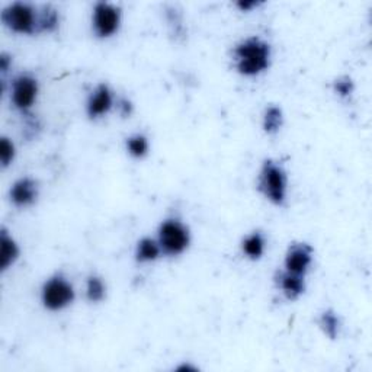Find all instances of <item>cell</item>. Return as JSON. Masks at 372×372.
<instances>
[{
    "mask_svg": "<svg viewBox=\"0 0 372 372\" xmlns=\"http://www.w3.org/2000/svg\"><path fill=\"white\" fill-rule=\"evenodd\" d=\"M232 66L243 78H258L272 64V46L261 37H247L239 41L231 51Z\"/></svg>",
    "mask_w": 372,
    "mask_h": 372,
    "instance_id": "cell-1",
    "label": "cell"
},
{
    "mask_svg": "<svg viewBox=\"0 0 372 372\" xmlns=\"http://www.w3.org/2000/svg\"><path fill=\"white\" fill-rule=\"evenodd\" d=\"M258 190L264 198L275 206H284L288 199L290 179L281 163L266 159L259 170Z\"/></svg>",
    "mask_w": 372,
    "mask_h": 372,
    "instance_id": "cell-2",
    "label": "cell"
},
{
    "mask_svg": "<svg viewBox=\"0 0 372 372\" xmlns=\"http://www.w3.org/2000/svg\"><path fill=\"white\" fill-rule=\"evenodd\" d=\"M156 239L161 247L163 256H168V258H178L183 254L190 249L192 242L190 227L175 217L160 223Z\"/></svg>",
    "mask_w": 372,
    "mask_h": 372,
    "instance_id": "cell-3",
    "label": "cell"
},
{
    "mask_svg": "<svg viewBox=\"0 0 372 372\" xmlns=\"http://www.w3.org/2000/svg\"><path fill=\"white\" fill-rule=\"evenodd\" d=\"M333 92L342 99L351 98L355 92V82L349 76H340L333 82Z\"/></svg>",
    "mask_w": 372,
    "mask_h": 372,
    "instance_id": "cell-21",
    "label": "cell"
},
{
    "mask_svg": "<svg viewBox=\"0 0 372 372\" xmlns=\"http://www.w3.org/2000/svg\"><path fill=\"white\" fill-rule=\"evenodd\" d=\"M9 198L16 208H30L39 198V185L34 178H20L12 185Z\"/></svg>",
    "mask_w": 372,
    "mask_h": 372,
    "instance_id": "cell-10",
    "label": "cell"
},
{
    "mask_svg": "<svg viewBox=\"0 0 372 372\" xmlns=\"http://www.w3.org/2000/svg\"><path fill=\"white\" fill-rule=\"evenodd\" d=\"M123 9L109 2H98L92 9V32L99 39H109L121 30Z\"/></svg>",
    "mask_w": 372,
    "mask_h": 372,
    "instance_id": "cell-6",
    "label": "cell"
},
{
    "mask_svg": "<svg viewBox=\"0 0 372 372\" xmlns=\"http://www.w3.org/2000/svg\"><path fill=\"white\" fill-rule=\"evenodd\" d=\"M86 299L92 304H99L106 298V284L104 281V278L92 273L86 279V288H85Z\"/></svg>",
    "mask_w": 372,
    "mask_h": 372,
    "instance_id": "cell-19",
    "label": "cell"
},
{
    "mask_svg": "<svg viewBox=\"0 0 372 372\" xmlns=\"http://www.w3.org/2000/svg\"><path fill=\"white\" fill-rule=\"evenodd\" d=\"M284 112L276 105H269L264 111L262 128L268 135H276L284 127Z\"/></svg>",
    "mask_w": 372,
    "mask_h": 372,
    "instance_id": "cell-17",
    "label": "cell"
},
{
    "mask_svg": "<svg viewBox=\"0 0 372 372\" xmlns=\"http://www.w3.org/2000/svg\"><path fill=\"white\" fill-rule=\"evenodd\" d=\"M11 67H12V56H9L8 53L0 54V72H2L4 79L8 75Z\"/></svg>",
    "mask_w": 372,
    "mask_h": 372,
    "instance_id": "cell-23",
    "label": "cell"
},
{
    "mask_svg": "<svg viewBox=\"0 0 372 372\" xmlns=\"http://www.w3.org/2000/svg\"><path fill=\"white\" fill-rule=\"evenodd\" d=\"M318 328L326 337L336 340L342 332V318L333 309H328L318 317Z\"/></svg>",
    "mask_w": 372,
    "mask_h": 372,
    "instance_id": "cell-16",
    "label": "cell"
},
{
    "mask_svg": "<svg viewBox=\"0 0 372 372\" xmlns=\"http://www.w3.org/2000/svg\"><path fill=\"white\" fill-rule=\"evenodd\" d=\"M4 25L18 35L38 32V9L27 2H15L2 12Z\"/></svg>",
    "mask_w": 372,
    "mask_h": 372,
    "instance_id": "cell-5",
    "label": "cell"
},
{
    "mask_svg": "<svg viewBox=\"0 0 372 372\" xmlns=\"http://www.w3.org/2000/svg\"><path fill=\"white\" fill-rule=\"evenodd\" d=\"M116 111L123 116V118H130V116L134 113V104L128 98H120L116 99L115 104Z\"/></svg>",
    "mask_w": 372,
    "mask_h": 372,
    "instance_id": "cell-22",
    "label": "cell"
},
{
    "mask_svg": "<svg viewBox=\"0 0 372 372\" xmlns=\"http://www.w3.org/2000/svg\"><path fill=\"white\" fill-rule=\"evenodd\" d=\"M39 95V82L30 73H22L11 82V102L15 109L28 113L37 104Z\"/></svg>",
    "mask_w": 372,
    "mask_h": 372,
    "instance_id": "cell-7",
    "label": "cell"
},
{
    "mask_svg": "<svg viewBox=\"0 0 372 372\" xmlns=\"http://www.w3.org/2000/svg\"><path fill=\"white\" fill-rule=\"evenodd\" d=\"M313 262H314L313 246L304 242H298L290 244V247L287 249L284 258V269L299 276H306L310 272Z\"/></svg>",
    "mask_w": 372,
    "mask_h": 372,
    "instance_id": "cell-9",
    "label": "cell"
},
{
    "mask_svg": "<svg viewBox=\"0 0 372 372\" xmlns=\"http://www.w3.org/2000/svg\"><path fill=\"white\" fill-rule=\"evenodd\" d=\"M178 371H180V372H182V371H197V368H195V366H191V365H185V364H183L182 366L178 368Z\"/></svg>",
    "mask_w": 372,
    "mask_h": 372,
    "instance_id": "cell-25",
    "label": "cell"
},
{
    "mask_svg": "<svg viewBox=\"0 0 372 372\" xmlns=\"http://www.w3.org/2000/svg\"><path fill=\"white\" fill-rule=\"evenodd\" d=\"M76 290L63 273L51 275L41 287V304L45 310L58 313L73 304Z\"/></svg>",
    "mask_w": 372,
    "mask_h": 372,
    "instance_id": "cell-4",
    "label": "cell"
},
{
    "mask_svg": "<svg viewBox=\"0 0 372 372\" xmlns=\"http://www.w3.org/2000/svg\"><path fill=\"white\" fill-rule=\"evenodd\" d=\"M236 6L240 9V12H252L254 8L259 6V2H237Z\"/></svg>",
    "mask_w": 372,
    "mask_h": 372,
    "instance_id": "cell-24",
    "label": "cell"
},
{
    "mask_svg": "<svg viewBox=\"0 0 372 372\" xmlns=\"http://www.w3.org/2000/svg\"><path fill=\"white\" fill-rule=\"evenodd\" d=\"M60 28V11L53 5L38 9V32L54 34Z\"/></svg>",
    "mask_w": 372,
    "mask_h": 372,
    "instance_id": "cell-15",
    "label": "cell"
},
{
    "mask_svg": "<svg viewBox=\"0 0 372 372\" xmlns=\"http://www.w3.org/2000/svg\"><path fill=\"white\" fill-rule=\"evenodd\" d=\"M20 258V247L6 228L0 231V271L6 272Z\"/></svg>",
    "mask_w": 372,
    "mask_h": 372,
    "instance_id": "cell-12",
    "label": "cell"
},
{
    "mask_svg": "<svg viewBox=\"0 0 372 372\" xmlns=\"http://www.w3.org/2000/svg\"><path fill=\"white\" fill-rule=\"evenodd\" d=\"M125 150L127 153L137 160H142L149 156L150 153V142L149 137L142 134V132H135L130 137L125 138Z\"/></svg>",
    "mask_w": 372,
    "mask_h": 372,
    "instance_id": "cell-18",
    "label": "cell"
},
{
    "mask_svg": "<svg viewBox=\"0 0 372 372\" xmlns=\"http://www.w3.org/2000/svg\"><path fill=\"white\" fill-rule=\"evenodd\" d=\"M116 99L113 90L108 83H99L92 89L86 99V115L92 121H98L105 118V116L115 108Z\"/></svg>",
    "mask_w": 372,
    "mask_h": 372,
    "instance_id": "cell-8",
    "label": "cell"
},
{
    "mask_svg": "<svg viewBox=\"0 0 372 372\" xmlns=\"http://www.w3.org/2000/svg\"><path fill=\"white\" fill-rule=\"evenodd\" d=\"M275 285L288 301H297L306 292V276L291 273L285 269L278 271L275 275Z\"/></svg>",
    "mask_w": 372,
    "mask_h": 372,
    "instance_id": "cell-11",
    "label": "cell"
},
{
    "mask_svg": "<svg viewBox=\"0 0 372 372\" xmlns=\"http://www.w3.org/2000/svg\"><path fill=\"white\" fill-rule=\"evenodd\" d=\"M240 250L246 259L253 262L261 261L266 250V239L264 236V232L258 230L249 232L240 243Z\"/></svg>",
    "mask_w": 372,
    "mask_h": 372,
    "instance_id": "cell-13",
    "label": "cell"
},
{
    "mask_svg": "<svg viewBox=\"0 0 372 372\" xmlns=\"http://www.w3.org/2000/svg\"><path fill=\"white\" fill-rule=\"evenodd\" d=\"M16 157V147L13 142L8 137H2L0 140V165L4 169L9 168Z\"/></svg>",
    "mask_w": 372,
    "mask_h": 372,
    "instance_id": "cell-20",
    "label": "cell"
},
{
    "mask_svg": "<svg viewBox=\"0 0 372 372\" xmlns=\"http://www.w3.org/2000/svg\"><path fill=\"white\" fill-rule=\"evenodd\" d=\"M163 256L161 247L157 242V239L153 237H143L140 239L135 244L134 250V259L140 265H147L154 264Z\"/></svg>",
    "mask_w": 372,
    "mask_h": 372,
    "instance_id": "cell-14",
    "label": "cell"
}]
</instances>
